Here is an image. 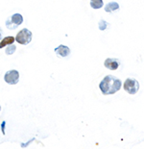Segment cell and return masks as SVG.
Here are the masks:
<instances>
[{
	"label": "cell",
	"instance_id": "obj_1",
	"mask_svg": "<svg viewBox=\"0 0 144 149\" xmlns=\"http://www.w3.org/2000/svg\"><path fill=\"white\" fill-rule=\"evenodd\" d=\"M120 79L116 78L113 75H107L99 84V88L102 91L104 95H109V94H113L121 88Z\"/></svg>",
	"mask_w": 144,
	"mask_h": 149
},
{
	"label": "cell",
	"instance_id": "obj_2",
	"mask_svg": "<svg viewBox=\"0 0 144 149\" xmlns=\"http://www.w3.org/2000/svg\"><path fill=\"white\" fill-rule=\"evenodd\" d=\"M15 40H17L18 43L22 44V45H26V44L30 43L32 40V32L27 28H23L17 33Z\"/></svg>",
	"mask_w": 144,
	"mask_h": 149
},
{
	"label": "cell",
	"instance_id": "obj_3",
	"mask_svg": "<svg viewBox=\"0 0 144 149\" xmlns=\"http://www.w3.org/2000/svg\"><path fill=\"white\" fill-rule=\"evenodd\" d=\"M124 90L130 94H136L139 90V83L134 78H128L125 80Z\"/></svg>",
	"mask_w": 144,
	"mask_h": 149
},
{
	"label": "cell",
	"instance_id": "obj_4",
	"mask_svg": "<svg viewBox=\"0 0 144 149\" xmlns=\"http://www.w3.org/2000/svg\"><path fill=\"white\" fill-rule=\"evenodd\" d=\"M22 22H23V17H22V15L20 14H15L6 20V27H7L8 29L14 30L17 26H19Z\"/></svg>",
	"mask_w": 144,
	"mask_h": 149
},
{
	"label": "cell",
	"instance_id": "obj_5",
	"mask_svg": "<svg viewBox=\"0 0 144 149\" xmlns=\"http://www.w3.org/2000/svg\"><path fill=\"white\" fill-rule=\"evenodd\" d=\"M4 80L6 83L10 85H15L18 83L19 81V72L15 69H12L5 73L4 75Z\"/></svg>",
	"mask_w": 144,
	"mask_h": 149
},
{
	"label": "cell",
	"instance_id": "obj_6",
	"mask_svg": "<svg viewBox=\"0 0 144 149\" xmlns=\"http://www.w3.org/2000/svg\"><path fill=\"white\" fill-rule=\"evenodd\" d=\"M104 65H105V68H107L108 69H111V70H116L120 66V61L115 58H108L105 60Z\"/></svg>",
	"mask_w": 144,
	"mask_h": 149
},
{
	"label": "cell",
	"instance_id": "obj_7",
	"mask_svg": "<svg viewBox=\"0 0 144 149\" xmlns=\"http://www.w3.org/2000/svg\"><path fill=\"white\" fill-rule=\"evenodd\" d=\"M55 52L56 54L61 58H65L70 54V49L69 47H67L66 45H63V44H61L60 46H58L55 48Z\"/></svg>",
	"mask_w": 144,
	"mask_h": 149
},
{
	"label": "cell",
	"instance_id": "obj_8",
	"mask_svg": "<svg viewBox=\"0 0 144 149\" xmlns=\"http://www.w3.org/2000/svg\"><path fill=\"white\" fill-rule=\"evenodd\" d=\"M118 9H119V4L114 1L109 2L108 4L105 6V11L107 13H113L114 11H117Z\"/></svg>",
	"mask_w": 144,
	"mask_h": 149
},
{
	"label": "cell",
	"instance_id": "obj_9",
	"mask_svg": "<svg viewBox=\"0 0 144 149\" xmlns=\"http://www.w3.org/2000/svg\"><path fill=\"white\" fill-rule=\"evenodd\" d=\"M15 42V38L14 37H6L4 38L1 42H0V48H3V47H5L6 45H11V44H13Z\"/></svg>",
	"mask_w": 144,
	"mask_h": 149
},
{
	"label": "cell",
	"instance_id": "obj_10",
	"mask_svg": "<svg viewBox=\"0 0 144 149\" xmlns=\"http://www.w3.org/2000/svg\"><path fill=\"white\" fill-rule=\"evenodd\" d=\"M103 5H104V2L102 1V0H92V1H90V6L93 9H95V10L100 9Z\"/></svg>",
	"mask_w": 144,
	"mask_h": 149
},
{
	"label": "cell",
	"instance_id": "obj_11",
	"mask_svg": "<svg viewBox=\"0 0 144 149\" xmlns=\"http://www.w3.org/2000/svg\"><path fill=\"white\" fill-rule=\"evenodd\" d=\"M15 50H17V46L15 45V44H11V45H8V47L6 48L5 50V53L7 54V55H13Z\"/></svg>",
	"mask_w": 144,
	"mask_h": 149
},
{
	"label": "cell",
	"instance_id": "obj_12",
	"mask_svg": "<svg viewBox=\"0 0 144 149\" xmlns=\"http://www.w3.org/2000/svg\"><path fill=\"white\" fill-rule=\"evenodd\" d=\"M109 26H110V24H109L106 20H100V21H99V29H100V30L104 31L106 29H108Z\"/></svg>",
	"mask_w": 144,
	"mask_h": 149
},
{
	"label": "cell",
	"instance_id": "obj_13",
	"mask_svg": "<svg viewBox=\"0 0 144 149\" xmlns=\"http://www.w3.org/2000/svg\"><path fill=\"white\" fill-rule=\"evenodd\" d=\"M2 39V29H1V27H0V40Z\"/></svg>",
	"mask_w": 144,
	"mask_h": 149
},
{
	"label": "cell",
	"instance_id": "obj_14",
	"mask_svg": "<svg viewBox=\"0 0 144 149\" xmlns=\"http://www.w3.org/2000/svg\"><path fill=\"white\" fill-rule=\"evenodd\" d=\"M0 111H1V106H0Z\"/></svg>",
	"mask_w": 144,
	"mask_h": 149
}]
</instances>
